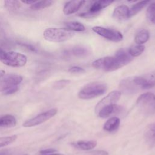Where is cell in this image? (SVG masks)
Segmentation results:
<instances>
[{
	"label": "cell",
	"instance_id": "obj_38",
	"mask_svg": "<svg viewBox=\"0 0 155 155\" xmlns=\"http://www.w3.org/2000/svg\"><path fill=\"white\" fill-rule=\"evenodd\" d=\"M8 154H9V151L7 150L0 151V155H8Z\"/></svg>",
	"mask_w": 155,
	"mask_h": 155
},
{
	"label": "cell",
	"instance_id": "obj_23",
	"mask_svg": "<svg viewBox=\"0 0 155 155\" xmlns=\"http://www.w3.org/2000/svg\"><path fill=\"white\" fill-rule=\"evenodd\" d=\"M53 3V1L50 0L36 1L33 4L31 5L30 8L33 10H39L43 9L51 6Z\"/></svg>",
	"mask_w": 155,
	"mask_h": 155
},
{
	"label": "cell",
	"instance_id": "obj_40",
	"mask_svg": "<svg viewBox=\"0 0 155 155\" xmlns=\"http://www.w3.org/2000/svg\"><path fill=\"white\" fill-rule=\"evenodd\" d=\"M48 155H64V154H59V153H53V154H48Z\"/></svg>",
	"mask_w": 155,
	"mask_h": 155
},
{
	"label": "cell",
	"instance_id": "obj_29",
	"mask_svg": "<svg viewBox=\"0 0 155 155\" xmlns=\"http://www.w3.org/2000/svg\"><path fill=\"white\" fill-rule=\"evenodd\" d=\"M70 83V80L67 79H61L58 81H56L53 84V88L56 90H60L64 88L67 85H68Z\"/></svg>",
	"mask_w": 155,
	"mask_h": 155
},
{
	"label": "cell",
	"instance_id": "obj_32",
	"mask_svg": "<svg viewBox=\"0 0 155 155\" xmlns=\"http://www.w3.org/2000/svg\"><path fill=\"white\" fill-rule=\"evenodd\" d=\"M19 90V87L18 86H15L13 87H11L10 88L7 90L6 91H4V94L5 95H9V94H13L15 93H16V91H18Z\"/></svg>",
	"mask_w": 155,
	"mask_h": 155
},
{
	"label": "cell",
	"instance_id": "obj_13",
	"mask_svg": "<svg viewBox=\"0 0 155 155\" xmlns=\"http://www.w3.org/2000/svg\"><path fill=\"white\" fill-rule=\"evenodd\" d=\"M85 3V1H70L65 3L63 12L65 15H71L74 13Z\"/></svg>",
	"mask_w": 155,
	"mask_h": 155
},
{
	"label": "cell",
	"instance_id": "obj_1",
	"mask_svg": "<svg viewBox=\"0 0 155 155\" xmlns=\"http://www.w3.org/2000/svg\"><path fill=\"white\" fill-rule=\"evenodd\" d=\"M107 90V85L101 82H93L85 85L78 93L82 99H90L104 94Z\"/></svg>",
	"mask_w": 155,
	"mask_h": 155
},
{
	"label": "cell",
	"instance_id": "obj_27",
	"mask_svg": "<svg viewBox=\"0 0 155 155\" xmlns=\"http://www.w3.org/2000/svg\"><path fill=\"white\" fill-rule=\"evenodd\" d=\"M4 6L7 10L13 11L18 9L20 7L21 3L18 1L7 0L4 1Z\"/></svg>",
	"mask_w": 155,
	"mask_h": 155
},
{
	"label": "cell",
	"instance_id": "obj_16",
	"mask_svg": "<svg viewBox=\"0 0 155 155\" xmlns=\"http://www.w3.org/2000/svg\"><path fill=\"white\" fill-rule=\"evenodd\" d=\"M122 66L127 65L132 61V57L125 50L120 48L117 51L114 56Z\"/></svg>",
	"mask_w": 155,
	"mask_h": 155
},
{
	"label": "cell",
	"instance_id": "obj_8",
	"mask_svg": "<svg viewBox=\"0 0 155 155\" xmlns=\"http://www.w3.org/2000/svg\"><path fill=\"white\" fill-rule=\"evenodd\" d=\"M22 77L19 74H8L0 78V91H5L11 87L18 86L22 81Z\"/></svg>",
	"mask_w": 155,
	"mask_h": 155
},
{
	"label": "cell",
	"instance_id": "obj_12",
	"mask_svg": "<svg viewBox=\"0 0 155 155\" xmlns=\"http://www.w3.org/2000/svg\"><path fill=\"white\" fill-rule=\"evenodd\" d=\"M113 17L118 21H122L129 18V8L125 5L117 6L113 12Z\"/></svg>",
	"mask_w": 155,
	"mask_h": 155
},
{
	"label": "cell",
	"instance_id": "obj_34",
	"mask_svg": "<svg viewBox=\"0 0 155 155\" xmlns=\"http://www.w3.org/2000/svg\"><path fill=\"white\" fill-rule=\"evenodd\" d=\"M19 45H21L22 47H24L25 48H27L28 50L33 51V52H36V48L32 45L29 44H26V43H19Z\"/></svg>",
	"mask_w": 155,
	"mask_h": 155
},
{
	"label": "cell",
	"instance_id": "obj_30",
	"mask_svg": "<svg viewBox=\"0 0 155 155\" xmlns=\"http://www.w3.org/2000/svg\"><path fill=\"white\" fill-rule=\"evenodd\" d=\"M143 77L149 82L155 85V70L153 71L152 72L148 73L143 76Z\"/></svg>",
	"mask_w": 155,
	"mask_h": 155
},
{
	"label": "cell",
	"instance_id": "obj_10",
	"mask_svg": "<svg viewBox=\"0 0 155 155\" xmlns=\"http://www.w3.org/2000/svg\"><path fill=\"white\" fill-rule=\"evenodd\" d=\"M120 92L125 94H133L137 92L140 88L135 81L134 77H129L122 79L119 85Z\"/></svg>",
	"mask_w": 155,
	"mask_h": 155
},
{
	"label": "cell",
	"instance_id": "obj_22",
	"mask_svg": "<svg viewBox=\"0 0 155 155\" xmlns=\"http://www.w3.org/2000/svg\"><path fill=\"white\" fill-rule=\"evenodd\" d=\"M65 25L67 27V29L72 31H83L85 30V27H84V25L78 22H67L65 23Z\"/></svg>",
	"mask_w": 155,
	"mask_h": 155
},
{
	"label": "cell",
	"instance_id": "obj_28",
	"mask_svg": "<svg viewBox=\"0 0 155 155\" xmlns=\"http://www.w3.org/2000/svg\"><path fill=\"white\" fill-rule=\"evenodd\" d=\"M17 139L16 135L0 137V148L5 147L13 143Z\"/></svg>",
	"mask_w": 155,
	"mask_h": 155
},
{
	"label": "cell",
	"instance_id": "obj_35",
	"mask_svg": "<svg viewBox=\"0 0 155 155\" xmlns=\"http://www.w3.org/2000/svg\"><path fill=\"white\" fill-rule=\"evenodd\" d=\"M91 155H108V153L103 150H96L94 151L90 152Z\"/></svg>",
	"mask_w": 155,
	"mask_h": 155
},
{
	"label": "cell",
	"instance_id": "obj_11",
	"mask_svg": "<svg viewBox=\"0 0 155 155\" xmlns=\"http://www.w3.org/2000/svg\"><path fill=\"white\" fill-rule=\"evenodd\" d=\"M122 109V106L113 104L102 108L96 114L101 118H107L114 114L120 113Z\"/></svg>",
	"mask_w": 155,
	"mask_h": 155
},
{
	"label": "cell",
	"instance_id": "obj_21",
	"mask_svg": "<svg viewBox=\"0 0 155 155\" xmlns=\"http://www.w3.org/2000/svg\"><path fill=\"white\" fill-rule=\"evenodd\" d=\"M149 2V1H142L134 4L130 8H129V18L140 12Z\"/></svg>",
	"mask_w": 155,
	"mask_h": 155
},
{
	"label": "cell",
	"instance_id": "obj_9",
	"mask_svg": "<svg viewBox=\"0 0 155 155\" xmlns=\"http://www.w3.org/2000/svg\"><path fill=\"white\" fill-rule=\"evenodd\" d=\"M121 96V92L118 90H114L111 91L109 94H108L105 97L102 98L96 105L95 107V112L97 113L102 108L111 105L113 104H116V103L119 100Z\"/></svg>",
	"mask_w": 155,
	"mask_h": 155
},
{
	"label": "cell",
	"instance_id": "obj_5",
	"mask_svg": "<svg viewBox=\"0 0 155 155\" xmlns=\"http://www.w3.org/2000/svg\"><path fill=\"white\" fill-rule=\"evenodd\" d=\"M27 61L25 55L15 51L7 52L3 60L1 61L6 65L13 67H21L24 66Z\"/></svg>",
	"mask_w": 155,
	"mask_h": 155
},
{
	"label": "cell",
	"instance_id": "obj_3",
	"mask_svg": "<svg viewBox=\"0 0 155 155\" xmlns=\"http://www.w3.org/2000/svg\"><path fill=\"white\" fill-rule=\"evenodd\" d=\"M138 110L143 114L150 115L155 112V95L147 92L140 94L136 100Z\"/></svg>",
	"mask_w": 155,
	"mask_h": 155
},
{
	"label": "cell",
	"instance_id": "obj_17",
	"mask_svg": "<svg viewBox=\"0 0 155 155\" xmlns=\"http://www.w3.org/2000/svg\"><path fill=\"white\" fill-rule=\"evenodd\" d=\"M120 125V119L117 117H111L107 120L104 125V129L108 132L116 131Z\"/></svg>",
	"mask_w": 155,
	"mask_h": 155
},
{
	"label": "cell",
	"instance_id": "obj_19",
	"mask_svg": "<svg viewBox=\"0 0 155 155\" xmlns=\"http://www.w3.org/2000/svg\"><path fill=\"white\" fill-rule=\"evenodd\" d=\"M150 38L149 31L145 29L139 30L134 38L135 42L138 45H142L148 41Z\"/></svg>",
	"mask_w": 155,
	"mask_h": 155
},
{
	"label": "cell",
	"instance_id": "obj_15",
	"mask_svg": "<svg viewBox=\"0 0 155 155\" xmlns=\"http://www.w3.org/2000/svg\"><path fill=\"white\" fill-rule=\"evenodd\" d=\"M113 2V1H110V0H101V1H95L90 7L88 12L97 15L99 11L109 6Z\"/></svg>",
	"mask_w": 155,
	"mask_h": 155
},
{
	"label": "cell",
	"instance_id": "obj_7",
	"mask_svg": "<svg viewBox=\"0 0 155 155\" xmlns=\"http://www.w3.org/2000/svg\"><path fill=\"white\" fill-rule=\"evenodd\" d=\"M92 30L94 32L96 33L102 37L114 42H120L123 39L122 34L117 30L99 26L93 27Z\"/></svg>",
	"mask_w": 155,
	"mask_h": 155
},
{
	"label": "cell",
	"instance_id": "obj_33",
	"mask_svg": "<svg viewBox=\"0 0 155 155\" xmlns=\"http://www.w3.org/2000/svg\"><path fill=\"white\" fill-rule=\"evenodd\" d=\"M55 152H56V150L53 149V148H48V149H45V150L40 151L39 153L41 154V155H48V154H53Z\"/></svg>",
	"mask_w": 155,
	"mask_h": 155
},
{
	"label": "cell",
	"instance_id": "obj_6",
	"mask_svg": "<svg viewBox=\"0 0 155 155\" xmlns=\"http://www.w3.org/2000/svg\"><path fill=\"white\" fill-rule=\"evenodd\" d=\"M58 110L56 108H51L49 110L40 113L33 118L27 120L23 123L22 125L24 127H31L40 125L53 117L56 114Z\"/></svg>",
	"mask_w": 155,
	"mask_h": 155
},
{
	"label": "cell",
	"instance_id": "obj_2",
	"mask_svg": "<svg viewBox=\"0 0 155 155\" xmlns=\"http://www.w3.org/2000/svg\"><path fill=\"white\" fill-rule=\"evenodd\" d=\"M74 33L67 28H48L43 33L44 38L49 42H62L71 38Z\"/></svg>",
	"mask_w": 155,
	"mask_h": 155
},
{
	"label": "cell",
	"instance_id": "obj_37",
	"mask_svg": "<svg viewBox=\"0 0 155 155\" xmlns=\"http://www.w3.org/2000/svg\"><path fill=\"white\" fill-rule=\"evenodd\" d=\"M21 2H22V3L24 4H29V5H32L34 3H35L36 2V1H21Z\"/></svg>",
	"mask_w": 155,
	"mask_h": 155
},
{
	"label": "cell",
	"instance_id": "obj_26",
	"mask_svg": "<svg viewBox=\"0 0 155 155\" xmlns=\"http://www.w3.org/2000/svg\"><path fill=\"white\" fill-rule=\"evenodd\" d=\"M71 54L76 57H84L88 54V50L83 47H76L71 50Z\"/></svg>",
	"mask_w": 155,
	"mask_h": 155
},
{
	"label": "cell",
	"instance_id": "obj_31",
	"mask_svg": "<svg viewBox=\"0 0 155 155\" xmlns=\"http://www.w3.org/2000/svg\"><path fill=\"white\" fill-rule=\"evenodd\" d=\"M68 71L70 73H83L85 71L82 67H80L78 66H73V67H70L68 69Z\"/></svg>",
	"mask_w": 155,
	"mask_h": 155
},
{
	"label": "cell",
	"instance_id": "obj_14",
	"mask_svg": "<svg viewBox=\"0 0 155 155\" xmlns=\"http://www.w3.org/2000/svg\"><path fill=\"white\" fill-rule=\"evenodd\" d=\"M144 139L149 147H155V122L147 127L144 133Z\"/></svg>",
	"mask_w": 155,
	"mask_h": 155
},
{
	"label": "cell",
	"instance_id": "obj_24",
	"mask_svg": "<svg viewBox=\"0 0 155 155\" xmlns=\"http://www.w3.org/2000/svg\"><path fill=\"white\" fill-rule=\"evenodd\" d=\"M145 50V46L143 45H134L129 48L128 53L131 57H137L140 55Z\"/></svg>",
	"mask_w": 155,
	"mask_h": 155
},
{
	"label": "cell",
	"instance_id": "obj_18",
	"mask_svg": "<svg viewBox=\"0 0 155 155\" xmlns=\"http://www.w3.org/2000/svg\"><path fill=\"white\" fill-rule=\"evenodd\" d=\"M16 124V120L15 116L11 114H5L0 117V127L11 128Z\"/></svg>",
	"mask_w": 155,
	"mask_h": 155
},
{
	"label": "cell",
	"instance_id": "obj_36",
	"mask_svg": "<svg viewBox=\"0 0 155 155\" xmlns=\"http://www.w3.org/2000/svg\"><path fill=\"white\" fill-rule=\"evenodd\" d=\"M6 53L7 52L5 51H4L3 49L0 48V61H2L3 60V59L5 56Z\"/></svg>",
	"mask_w": 155,
	"mask_h": 155
},
{
	"label": "cell",
	"instance_id": "obj_41",
	"mask_svg": "<svg viewBox=\"0 0 155 155\" xmlns=\"http://www.w3.org/2000/svg\"><path fill=\"white\" fill-rule=\"evenodd\" d=\"M23 155H28V154H23Z\"/></svg>",
	"mask_w": 155,
	"mask_h": 155
},
{
	"label": "cell",
	"instance_id": "obj_20",
	"mask_svg": "<svg viewBox=\"0 0 155 155\" xmlns=\"http://www.w3.org/2000/svg\"><path fill=\"white\" fill-rule=\"evenodd\" d=\"M72 145L74 147L83 150H89L94 148L97 145V142L96 141H94V140H90V141L82 140V141H78V142L73 143Z\"/></svg>",
	"mask_w": 155,
	"mask_h": 155
},
{
	"label": "cell",
	"instance_id": "obj_25",
	"mask_svg": "<svg viewBox=\"0 0 155 155\" xmlns=\"http://www.w3.org/2000/svg\"><path fill=\"white\" fill-rule=\"evenodd\" d=\"M147 19L155 24V2L151 3L148 7L146 12Z\"/></svg>",
	"mask_w": 155,
	"mask_h": 155
},
{
	"label": "cell",
	"instance_id": "obj_39",
	"mask_svg": "<svg viewBox=\"0 0 155 155\" xmlns=\"http://www.w3.org/2000/svg\"><path fill=\"white\" fill-rule=\"evenodd\" d=\"M5 72L4 70H0V78L4 76L5 75Z\"/></svg>",
	"mask_w": 155,
	"mask_h": 155
},
{
	"label": "cell",
	"instance_id": "obj_4",
	"mask_svg": "<svg viewBox=\"0 0 155 155\" xmlns=\"http://www.w3.org/2000/svg\"><path fill=\"white\" fill-rule=\"evenodd\" d=\"M92 66L96 69L105 71H113L123 67L115 56H107L98 59L92 63Z\"/></svg>",
	"mask_w": 155,
	"mask_h": 155
}]
</instances>
